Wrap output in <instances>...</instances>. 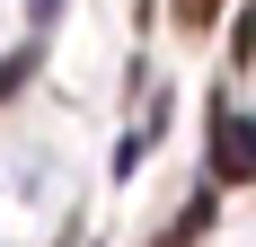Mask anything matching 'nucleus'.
<instances>
[{
	"mask_svg": "<svg viewBox=\"0 0 256 247\" xmlns=\"http://www.w3.org/2000/svg\"><path fill=\"white\" fill-rule=\"evenodd\" d=\"M212 176H221V186H248V176H256V124L248 115H221V124H212Z\"/></svg>",
	"mask_w": 256,
	"mask_h": 247,
	"instance_id": "1",
	"label": "nucleus"
},
{
	"mask_svg": "<svg viewBox=\"0 0 256 247\" xmlns=\"http://www.w3.org/2000/svg\"><path fill=\"white\" fill-rule=\"evenodd\" d=\"M221 18V0H177V26H212Z\"/></svg>",
	"mask_w": 256,
	"mask_h": 247,
	"instance_id": "2",
	"label": "nucleus"
},
{
	"mask_svg": "<svg viewBox=\"0 0 256 247\" xmlns=\"http://www.w3.org/2000/svg\"><path fill=\"white\" fill-rule=\"evenodd\" d=\"M26 9H36V18H53V9H62V0H26Z\"/></svg>",
	"mask_w": 256,
	"mask_h": 247,
	"instance_id": "3",
	"label": "nucleus"
}]
</instances>
